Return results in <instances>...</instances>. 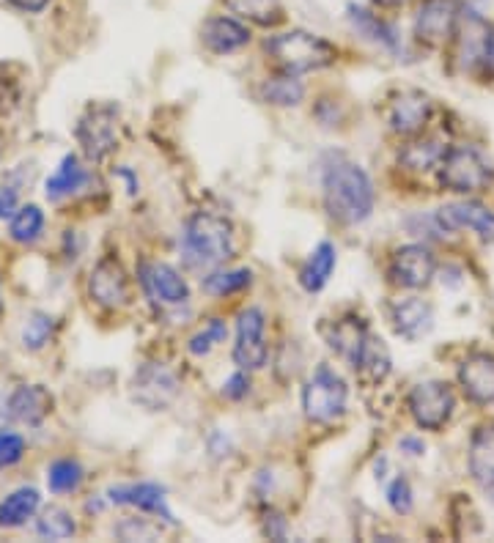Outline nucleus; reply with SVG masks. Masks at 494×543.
<instances>
[{"label":"nucleus","mask_w":494,"mask_h":543,"mask_svg":"<svg viewBox=\"0 0 494 543\" xmlns=\"http://www.w3.org/2000/svg\"><path fill=\"white\" fill-rule=\"evenodd\" d=\"M324 209L344 225L366 223L374 212V184L368 173L349 160H335L324 171Z\"/></svg>","instance_id":"nucleus-1"},{"label":"nucleus","mask_w":494,"mask_h":543,"mask_svg":"<svg viewBox=\"0 0 494 543\" xmlns=\"http://www.w3.org/2000/svg\"><path fill=\"white\" fill-rule=\"evenodd\" d=\"M264 50L272 58V64L278 66L283 75H308L319 72L324 66L335 61V47L322 36L308 31H289L272 36L264 44Z\"/></svg>","instance_id":"nucleus-2"},{"label":"nucleus","mask_w":494,"mask_h":543,"mask_svg":"<svg viewBox=\"0 0 494 543\" xmlns=\"http://www.w3.org/2000/svg\"><path fill=\"white\" fill-rule=\"evenodd\" d=\"M234 253V228L212 212L193 214L184 225V256L195 267H217Z\"/></svg>","instance_id":"nucleus-3"},{"label":"nucleus","mask_w":494,"mask_h":543,"mask_svg":"<svg viewBox=\"0 0 494 543\" xmlns=\"http://www.w3.org/2000/svg\"><path fill=\"white\" fill-rule=\"evenodd\" d=\"M349 387L330 365H319L302 387V412L311 423H333L346 412Z\"/></svg>","instance_id":"nucleus-4"},{"label":"nucleus","mask_w":494,"mask_h":543,"mask_svg":"<svg viewBox=\"0 0 494 543\" xmlns=\"http://www.w3.org/2000/svg\"><path fill=\"white\" fill-rule=\"evenodd\" d=\"M494 179L492 162L486 160L475 146H456L445 151L440 162V184L445 190L470 195L486 190Z\"/></svg>","instance_id":"nucleus-5"},{"label":"nucleus","mask_w":494,"mask_h":543,"mask_svg":"<svg viewBox=\"0 0 494 543\" xmlns=\"http://www.w3.org/2000/svg\"><path fill=\"white\" fill-rule=\"evenodd\" d=\"M456 409V395L448 382H420L409 393V412L412 420L426 431H440L453 417Z\"/></svg>","instance_id":"nucleus-6"},{"label":"nucleus","mask_w":494,"mask_h":543,"mask_svg":"<svg viewBox=\"0 0 494 543\" xmlns=\"http://www.w3.org/2000/svg\"><path fill=\"white\" fill-rule=\"evenodd\" d=\"M267 319L258 308H247L237 316V343L234 362L242 371H258L267 362Z\"/></svg>","instance_id":"nucleus-7"},{"label":"nucleus","mask_w":494,"mask_h":543,"mask_svg":"<svg viewBox=\"0 0 494 543\" xmlns=\"http://www.w3.org/2000/svg\"><path fill=\"white\" fill-rule=\"evenodd\" d=\"M176 395H179V379L173 376V371H168L165 365H157V362L140 365L135 379H132V398L140 406H146L149 412H160L171 404Z\"/></svg>","instance_id":"nucleus-8"},{"label":"nucleus","mask_w":494,"mask_h":543,"mask_svg":"<svg viewBox=\"0 0 494 543\" xmlns=\"http://www.w3.org/2000/svg\"><path fill=\"white\" fill-rule=\"evenodd\" d=\"M77 140L88 160H105L116 149V110L113 107H91L77 124Z\"/></svg>","instance_id":"nucleus-9"},{"label":"nucleus","mask_w":494,"mask_h":543,"mask_svg":"<svg viewBox=\"0 0 494 543\" xmlns=\"http://www.w3.org/2000/svg\"><path fill=\"white\" fill-rule=\"evenodd\" d=\"M138 280L143 291L160 305H184L190 299V286L171 264L143 261L138 269Z\"/></svg>","instance_id":"nucleus-10"},{"label":"nucleus","mask_w":494,"mask_h":543,"mask_svg":"<svg viewBox=\"0 0 494 543\" xmlns=\"http://www.w3.org/2000/svg\"><path fill=\"white\" fill-rule=\"evenodd\" d=\"M88 294L102 308H124L129 302V277L116 258H102L88 277Z\"/></svg>","instance_id":"nucleus-11"},{"label":"nucleus","mask_w":494,"mask_h":543,"mask_svg":"<svg viewBox=\"0 0 494 543\" xmlns=\"http://www.w3.org/2000/svg\"><path fill=\"white\" fill-rule=\"evenodd\" d=\"M437 261L431 256L429 247L404 245L398 247L396 256L390 261V277L396 286L404 288H426L434 277Z\"/></svg>","instance_id":"nucleus-12"},{"label":"nucleus","mask_w":494,"mask_h":543,"mask_svg":"<svg viewBox=\"0 0 494 543\" xmlns=\"http://www.w3.org/2000/svg\"><path fill=\"white\" fill-rule=\"evenodd\" d=\"M456 20H459V6L453 0H429L418 11L415 36L423 44L437 47V44L451 39L453 31H456Z\"/></svg>","instance_id":"nucleus-13"},{"label":"nucleus","mask_w":494,"mask_h":543,"mask_svg":"<svg viewBox=\"0 0 494 543\" xmlns=\"http://www.w3.org/2000/svg\"><path fill=\"white\" fill-rule=\"evenodd\" d=\"M437 225L445 228V231L470 228V231H475L484 242H492L494 245V212H489L481 203H448V206H442L440 212H437Z\"/></svg>","instance_id":"nucleus-14"},{"label":"nucleus","mask_w":494,"mask_h":543,"mask_svg":"<svg viewBox=\"0 0 494 543\" xmlns=\"http://www.w3.org/2000/svg\"><path fill=\"white\" fill-rule=\"evenodd\" d=\"M53 406V393L44 384H22L9 395V415L22 426H42Z\"/></svg>","instance_id":"nucleus-15"},{"label":"nucleus","mask_w":494,"mask_h":543,"mask_svg":"<svg viewBox=\"0 0 494 543\" xmlns=\"http://www.w3.org/2000/svg\"><path fill=\"white\" fill-rule=\"evenodd\" d=\"M459 384L475 404H494V357L486 352L470 354L459 368Z\"/></svg>","instance_id":"nucleus-16"},{"label":"nucleus","mask_w":494,"mask_h":543,"mask_svg":"<svg viewBox=\"0 0 494 543\" xmlns=\"http://www.w3.org/2000/svg\"><path fill=\"white\" fill-rule=\"evenodd\" d=\"M431 116V102L429 96L420 94V91H404L401 96L393 99L387 121L390 127L401 132V135H415L420 129L426 127V121Z\"/></svg>","instance_id":"nucleus-17"},{"label":"nucleus","mask_w":494,"mask_h":543,"mask_svg":"<svg viewBox=\"0 0 494 543\" xmlns=\"http://www.w3.org/2000/svg\"><path fill=\"white\" fill-rule=\"evenodd\" d=\"M201 42L209 53H237L250 42V31L234 17H209L201 28Z\"/></svg>","instance_id":"nucleus-18"},{"label":"nucleus","mask_w":494,"mask_h":543,"mask_svg":"<svg viewBox=\"0 0 494 543\" xmlns=\"http://www.w3.org/2000/svg\"><path fill=\"white\" fill-rule=\"evenodd\" d=\"M108 500L113 505H132L138 511H149L162 516L165 522L173 524V516L165 505V489L157 483H129V486H113L108 491Z\"/></svg>","instance_id":"nucleus-19"},{"label":"nucleus","mask_w":494,"mask_h":543,"mask_svg":"<svg viewBox=\"0 0 494 543\" xmlns=\"http://www.w3.org/2000/svg\"><path fill=\"white\" fill-rule=\"evenodd\" d=\"M352 365V371L357 373V379L366 384H382L387 379V373H390V349L385 346L382 338H376L368 332L363 346L357 349L355 360L349 362Z\"/></svg>","instance_id":"nucleus-20"},{"label":"nucleus","mask_w":494,"mask_h":543,"mask_svg":"<svg viewBox=\"0 0 494 543\" xmlns=\"http://www.w3.org/2000/svg\"><path fill=\"white\" fill-rule=\"evenodd\" d=\"M393 327L401 338L407 341H420L434 330V310L429 302H423L418 297L401 299L393 308Z\"/></svg>","instance_id":"nucleus-21"},{"label":"nucleus","mask_w":494,"mask_h":543,"mask_svg":"<svg viewBox=\"0 0 494 543\" xmlns=\"http://www.w3.org/2000/svg\"><path fill=\"white\" fill-rule=\"evenodd\" d=\"M91 176L83 168V162L77 154H66L61 165L55 168V173L47 179L44 184V195H47V201H61V198H69V195H75L86 187Z\"/></svg>","instance_id":"nucleus-22"},{"label":"nucleus","mask_w":494,"mask_h":543,"mask_svg":"<svg viewBox=\"0 0 494 543\" xmlns=\"http://www.w3.org/2000/svg\"><path fill=\"white\" fill-rule=\"evenodd\" d=\"M470 475L478 486L494 489V423L481 426L470 442Z\"/></svg>","instance_id":"nucleus-23"},{"label":"nucleus","mask_w":494,"mask_h":543,"mask_svg":"<svg viewBox=\"0 0 494 543\" xmlns=\"http://www.w3.org/2000/svg\"><path fill=\"white\" fill-rule=\"evenodd\" d=\"M335 264H338V253H335L333 242H322V245L313 250L308 261L302 264L300 269V286L308 291V294H319L330 277L335 272Z\"/></svg>","instance_id":"nucleus-24"},{"label":"nucleus","mask_w":494,"mask_h":543,"mask_svg":"<svg viewBox=\"0 0 494 543\" xmlns=\"http://www.w3.org/2000/svg\"><path fill=\"white\" fill-rule=\"evenodd\" d=\"M346 17L352 22V28H355L360 36H366L368 42L379 44V47H385V50H398V33L390 22L379 20L376 14H371V11L363 9V6H355V3L346 9Z\"/></svg>","instance_id":"nucleus-25"},{"label":"nucleus","mask_w":494,"mask_h":543,"mask_svg":"<svg viewBox=\"0 0 494 543\" xmlns=\"http://www.w3.org/2000/svg\"><path fill=\"white\" fill-rule=\"evenodd\" d=\"M42 505V494L33 489V486H22V489L11 491L6 500L0 502V527L6 530H14V527H22L36 516Z\"/></svg>","instance_id":"nucleus-26"},{"label":"nucleus","mask_w":494,"mask_h":543,"mask_svg":"<svg viewBox=\"0 0 494 543\" xmlns=\"http://www.w3.org/2000/svg\"><path fill=\"white\" fill-rule=\"evenodd\" d=\"M368 335V327L355 316H346V319L335 321L333 330L327 332V341H330V349H333L338 357H344L346 362L355 360L357 349L363 346Z\"/></svg>","instance_id":"nucleus-27"},{"label":"nucleus","mask_w":494,"mask_h":543,"mask_svg":"<svg viewBox=\"0 0 494 543\" xmlns=\"http://www.w3.org/2000/svg\"><path fill=\"white\" fill-rule=\"evenodd\" d=\"M44 228V212L36 206V203H28V206H22L17 212L11 214V225H9V234L14 242H20V245H31L39 239Z\"/></svg>","instance_id":"nucleus-28"},{"label":"nucleus","mask_w":494,"mask_h":543,"mask_svg":"<svg viewBox=\"0 0 494 543\" xmlns=\"http://www.w3.org/2000/svg\"><path fill=\"white\" fill-rule=\"evenodd\" d=\"M77 533V524L72 519V513L66 511V508H47L42 513V519L36 522V535L44 538V541H66V538H72Z\"/></svg>","instance_id":"nucleus-29"},{"label":"nucleus","mask_w":494,"mask_h":543,"mask_svg":"<svg viewBox=\"0 0 494 543\" xmlns=\"http://www.w3.org/2000/svg\"><path fill=\"white\" fill-rule=\"evenodd\" d=\"M261 99H264L267 105H278V107L300 105V99H302L300 80L280 72L278 77L264 80V86H261Z\"/></svg>","instance_id":"nucleus-30"},{"label":"nucleus","mask_w":494,"mask_h":543,"mask_svg":"<svg viewBox=\"0 0 494 543\" xmlns=\"http://www.w3.org/2000/svg\"><path fill=\"white\" fill-rule=\"evenodd\" d=\"M226 6L239 17H247L258 25H278L283 20L280 0H226Z\"/></svg>","instance_id":"nucleus-31"},{"label":"nucleus","mask_w":494,"mask_h":543,"mask_svg":"<svg viewBox=\"0 0 494 543\" xmlns=\"http://www.w3.org/2000/svg\"><path fill=\"white\" fill-rule=\"evenodd\" d=\"M83 483V467L77 464L75 458H58L47 469V486L53 494H69L77 491V486Z\"/></svg>","instance_id":"nucleus-32"},{"label":"nucleus","mask_w":494,"mask_h":543,"mask_svg":"<svg viewBox=\"0 0 494 543\" xmlns=\"http://www.w3.org/2000/svg\"><path fill=\"white\" fill-rule=\"evenodd\" d=\"M250 269H228V272H215V275H209L201 283L204 286L206 294H212V297H231V294H239V291H245L250 286Z\"/></svg>","instance_id":"nucleus-33"},{"label":"nucleus","mask_w":494,"mask_h":543,"mask_svg":"<svg viewBox=\"0 0 494 543\" xmlns=\"http://www.w3.org/2000/svg\"><path fill=\"white\" fill-rule=\"evenodd\" d=\"M445 146H440L437 140H423V143H412L401 154V162L407 165L409 171H429L434 165H440L445 157Z\"/></svg>","instance_id":"nucleus-34"},{"label":"nucleus","mask_w":494,"mask_h":543,"mask_svg":"<svg viewBox=\"0 0 494 543\" xmlns=\"http://www.w3.org/2000/svg\"><path fill=\"white\" fill-rule=\"evenodd\" d=\"M55 332V319L50 313H33L31 319L25 321L22 327V346L28 352H42L44 346L50 343Z\"/></svg>","instance_id":"nucleus-35"},{"label":"nucleus","mask_w":494,"mask_h":543,"mask_svg":"<svg viewBox=\"0 0 494 543\" xmlns=\"http://www.w3.org/2000/svg\"><path fill=\"white\" fill-rule=\"evenodd\" d=\"M226 335H228L226 324H223L220 319H212L209 324H206L204 330L190 338L187 349H190V354H195V357H204V354H209L212 349H215L217 343L226 341Z\"/></svg>","instance_id":"nucleus-36"},{"label":"nucleus","mask_w":494,"mask_h":543,"mask_svg":"<svg viewBox=\"0 0 494 543\" xmlns=\"http://www.w3.org/2000/svg\"><path fill=\"white\" fill-rule=\"evenodd\" d=\"M22 456H25V439H22L20 434L3 431V434H0V469L17 464Z\"/></svg>","instance_id":"nucleus-37"},{"label":"nucleus","mask_w":494,"mask_h":543,"mask_svg":"<svg viewBox=\"0 0 494 543\" xmlns=\"http://www.w3.org/2000/svg\"><path fill=\"white\" fill-rule=\"evenodd\" d=\"M387 502L396 513L412 511V486L407 478H396L387 486Z\"/></svg>","instance_id":"nucleus-38"},{"label":"nucleus","mask_w":494,"mask_h":543,"mask_svg":"<svg viewBox=\"0 0 494 543\" xmlns=\"http://www.w3.org/2000/svg\"><path fill=\"white\" fill-rule=\"evenodd\" d=\"M247 390H250V382H247L245 371L239 368V373H234L226 384H223V395L231 398V401H239V398H245Z\"/></svg>","instance_id":"nucleus-39"},{"label":"nucleus","mask_w":494,"mask_h":543,"mask_svg":"<svg viewBox=\"0 0 494 543\" xmlns=\"http://www.w3.org/2000/svg\"><path fill=\"white\" fill-rule=\"evenodd\" d=\"M14 212H17V190L0 187V220H6Z\"/></svg>","instance_id":"nucleus-40"},{"label":"nucleus","mask_w":494,"mask_h":543,"mask_svg":"<svg viewBox=\"0 0 494 543\" xmlns=\"http://www.w3.org/2000/svg\"><path fill=\"white\" fill-rule=\"evenodd\" d=\"M11 9L17 11H25V14H39V11L47 9V3L50 0H6Z\"/></svg>","instance_id":"nucleus-41"},{"label":"nucleus","mask_w":494,"mask_h":543,"mask_svg":"<svg viewBox=\"0 0 494 543\" xmlns=\"http://www.w3.org/2000/svg\"><path fill=\"white\" fill-rule=\"evenodd\" d=\"M401 448L409 450V456H420L423 453V442H418V439H401Z\"/></svg>","instance_id":"nucleus-42"},{"label":"nucleus","mask_w":494,"mask_h":543,"mask_svg":"<svg viewBox=\"0 0 494 543\" xmlns=\"http://www.w3.org/2000/svg\"><path fill=\"white\" fill-rule=\"evenodd\" d=\"M376 3H401V0H376Z\"/></svg>","instance_id":"nucleus-43"},{"label":"nucleus","mask_w":494,"mask_h":543,"mask_svg":"<svg viewBox=\"0 0 494 543\" xmlns=\"http://www.w3.org/2000/svg\"><path fill=\"white\" fill-rule=\"evenodd\" d=\"M0 316H3V297H0Z\"/></svg>","instance_id":"nucleus-44"}]
</instances>
